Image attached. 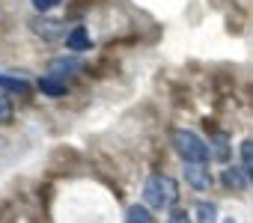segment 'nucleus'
<instances>
[{
	"instance_id": "aec40b11",
	"label": "nucleus",
	"mask_w": 253,
	"mask_h": 223,
	"mask_svg": "<svg viewBox=\"0 0 253 223\" xmlns=\"http://www.w3.org/2000/svg\"><path fill=\"white\" fill-rule=\"evenodd\" d=\"M12 220H15L12 202H9V199H0V223H12Z\"/></svg>"
},
{
	"instance_id": "7ed1b4c3",
	"label": "nucleus",
	"mask_w": 253,
	"mask_h": 223,
	"mask_svg": "<svg viewBox=\"0 0 253 223\" xmlns=\"http://www.w3.org/2000/svg\"><path fill=\"white\" fill-rule=\"evenodd\" d=\"M45 170H48V176H78V173L86 170V158H84L75 146L63 143V146H54V149L48 152Z\"/></svg>"
},
{
	"instance_id": "f257e3e1",
	"label": "nucleus",
	"mask_w": 253,
	"mask_h": 223,
	"mask_svg": "<svg viewBox=\"0 0 253 223\" xmlns=\"http://www.w3.org/2000/svg\"><path fill=\"white\" fill-rule=\"evenodd\" d=\"M143 199H146L149 208H158V211L173 208L176 199H179V185H176V179H170L167 173H152V176L146 179V185H143Z\"/></svg>"
},
{
	"instance_id": "412c9836",
	"label": "nucleus",
	"mask_w": 253,
	"mask_h": 223,
	"mask_svg": "<svg viewBox=\"0 0 253 223\" xmlns=\"http://www.w3.org/2000/svg\"><path fill=\"white\" fill-rule=\"evenodd\" d=\"M30 3L36 6V12H48V9H54V6H60V0H30Z\"/></svg>"
},
{
	"instance_id": "dca6fc26",
	"label": "nucleus",
	"mask_w": 253,
	"mask_h": 223,
	"mask_svg": "<svg viewBox=\"0 0 253 223\" xmlns=\"http://www.w3.org/2000/svg\"><path fill=\"white\" fill-rule=\"evenodd\" d=\"M238 149H241V170L247 173V179H250V185H253V137L244 140Z\"/></svg>"
},
{
	"instance_id": "a211bd4d",
	"label": "nucleus",
	"mask_w": 253,
	"mask_h": 223,
	"mask_svg": "<svg viewBox=\"0 0 253 223\" xmlns=\"http://www.w3.org/2000/svg\"><path fill=\"white\" fill-rule=\"evenodd\" d=\"M194 211H197V220H200V223H214V220H217V205H214V202H206V199H203V202H197Z\"/></svg>"
},
{
	"instance_id": "2eb2a0df",
	"label": "nucleus",
	"mask_w": 253,
	"mask_h": 223,
	"mask_svg": "<svg viewBox=\"0 0 253 223\" xmlns=\"http://www.w3.org/2000/svg\"><path fill=\"white\" fill-rule=\"evenodd\" d=\"M125 223H158L152 217V211L146 205H128V217H125Z\"/></svg>"
},
{
	"instance_id": "20e7f679",
	"label": "nucleus",
	"mask_w": 253,
	"mask_h": 223,
	"mask_svg": "<svg viewBox=\"0 0 253 223\" xmlns=\"http://www.w3.org/2000/svg\"><path fill=\"white\" fill-rule=\"evenodd\" d=\"M30 30L36 36H42L45 42H57V39H66V21H54V18H45V15H33L30 21Z\"/></svg>"
},
{
	"instance_id": "6ab92c4d",
	"label": "nucleus",
	"mask_w": 253,
	"mask_h": 223,
	"mask_svg": "<svg viewBox=\"0 0 253 223\" xmlns=\"http://www.w3.org/2000/svg\"><path fill=\"white\" fill-rule=\"evenodd\" d=\"M0 122H12V110H9V98H6V92L0 89Z\"/></svg>"
},
{
	"instance_id": "39448f33",
	"label": "nucleus",
	"mask_w": 253,
	"mask_h": 223,
	"mask_svg": "<svg viewBox=\"0 0 253 223\" xmlns=\"http://www.w3.org/2000/svg\"><path fill=\"white\" fill-rule=\"evenodd\" d=\"M185 182H188L194 190H211L214 176L209 173L206 164H188V167H185Z\"/></svg>"
},
{
	"instance_id": "f3484780",
	"label": "nucleus",
	"mask_w": 253,
	"mask_h": 223,
	"mask_svg": "<svg viewBox=\"0 0 253 223\" xmlns=\"http://www.w3.org/2000/svg\"><path fill=\"white\" fill-rule=\"evenodd\" d=\"M170 98H173V104H176V107H191V104H194V98H191V89H188V86H182V83H173V89H170Z\"/></svg>"
},
{
	"instance_id": "f8f14e48",
	"label": "nucleus",
	"mask_w": 253,
	"mask_h": 223,
	"mask_svg": "<svg viewBox=\"0 0 253 223\" xmlns=\"http://www.w3.org/2000/svg\"><path fill=\"white\" fill-rule=\"evenodd\" d=\"M209 80H211V86H214V92H217L220 98H229V95L235 92V77L226 74V72H214Z\"/></svg>"
},
{
	"instance_id": "9d476101",
	"label": "nucleus",
	"mask_w": 253,
	"mask_h": 223,
	"mask_svg": "<svg viewBox=\"0 0 253 223\" xmlns=\"http://www.w3.org/2000/svg\"><path fill=\"white\" fill-rule=\"evenodd\" d=\"M209 152H211V158L214 161H220V164H226L229 161V137L220 131V134H214V137H209Z\"/></svg>"
},
{
	"instance_id": "9b49d317",
	"label": "nucleus",
	"mask_w": 253,
	"mask_h": 223,
	"mask_svg": "<svg viewBox=\"0 0 253 223\" xmlns=\"http://www.w3.org/2000/svg\"><path fill=\"white\" fill-rule=\"evenodd\" d=\"M81 69H86V66H81L75 57H60V60L51 63V74H54V77H63V80H66V74H75V72H81Z\"/></svg>"
},
{
	"instance_id": "ddd939ff",
	"label": "nucleus",
	"mask_w": 253,
	"mask_h": 223,
	"mask_svg": "<svg viewBox=\"0 0 253 223\" xmlns=\"http://www.w3.org/2000/svg\"><path fill=\"white\" fill-rule=\"evenodd\" d=\"M92 80H101V77H107V74H113L116 72V63L110 60V57H101V60H95V63H89L86 69H84Z\"/></svg>"
},
{
	"instance_id": "4be33fe9",
	"label": "nucleus",
	"mask_w": 253,
	"mask_h": 223,
	"mask_svg": "<svg viewBox=\"0 0 253 223\" xmlns=\"http://www.w3.org/2000/svg\"><path fill=\"white\" fill-rule=\"evenodd\" d=\"M167 223H194V220H191V214H188V211L176 208V211L170 214V220H167Z\"/></svg>"
},
{
	"instance_id": "f03ea898",
	"label": "nucleus",
	"mask_w": 253,
	"mask_h": 223,
	"mask_svg": "<svg viewBox=\"0 0 253 223\" xmlns=\"http://www.w3.org/2000/svg\"><path fill=\"white\" fill-rule=\"evenodd\" d=\"M170 143H173L176 155H179L185 164H206V161L211 158L209 143H206L200 134L188 131V128H173V131H170Z\"/></svg>"
},
{
	"instance_id": "1a4fd4ad",
	"label": "nucleus",
	"mask_w": 253,
	"mask_h": 223,
	"mask_svg": "<svg viewBox=\"0 0 253 223\" xmlns=\"http://www.w3.org/2000/svg\"><path fill=\"white\" fill-rule=\"evenodd\" d=\"M66 48L69 51H89L92 48V39H89L86 27H72L69 36H66Z\"/></svg>"
},
{
	"instance_id": "5701e85b",
	"label": "nucleus",
	"mask_w": 253,
	"mask_h": 223,
	"mask_svg": "<svg viewBox=\"0 0 253 223\" xmlns=\"http://www.w3.org/2000/svg\"><path fill=\"white\" fill-rule=\"evenodd\" d=\"M241 95L247 98V104H253V80H247V83L241 86Z\"/></svg>"
},
{
	"instance_id": "6e6552de",
	"label": "nucleus",
	"mask_w": 253,
	"mask_h": 223,
	"mask_svg": "<svg viewBox=\"0 0 253 223\" xmlns=\"http://www.w3.org/2000/svg\"><path fill=\"white\" fill-rule=\"evenodd\" d=\"M39 92H42V95H48V98H63V95L69 92V83H66L63 77L48 74V77H42V80H39Z\"/></svg>"
},
{
	"instance_id": "423d86ee",
	"label": "nucleus",
	"mask_w": 253,
	"mask_h": 223,
	"mask_svg": "<svg viewBox=\"0 0 253 223\" xmlns=\"http://www.w3.org/2000/svg\"><path fill=\"white\" fill-rule=\"evenodd\" d=\"M220 185L226 187V190H244L247 185H250V179H247V173L241 170V167H223L220 170Z\"/></svg>"
},
{
	"instance_id": "0eeeda50",
	"label": "nucleus",
	"mask_w": 253,
	"mask_h": 223,
	"mask_svg": "<svg viewBox=\"0 0 253 223\" xmlns=\"http://www.w3.org/2000/svg\"><path fill=\"white\" fill-rule=\"evenodd\" d=\"M0 89H3V92H12V95H21V98H30V92H33L30 80L15 77V74H0Z\"/></svg>"
},
{
	"instance_id": "4468645a",
	"label": "nucleus",
	"mask_w": 253,
	"mask_h": 223,
	"mask_svg": "<svg viewBox=\"0 0 253 223\" xmlns=\"http://www.w3.org/2000/svg\"><path fill=\"white\" fill-rule=\"evenodd\" d=\"M226 33H232V36L244 33V12L235 3H232V9H226Z\"/></svg>"
}]
</instances>
